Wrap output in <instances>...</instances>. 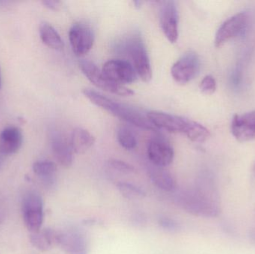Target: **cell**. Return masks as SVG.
Listing matches in <instances>:
<instances>
[{"instance_id":"obj_25","label":"cell","mask_w":255,"mask_h":254,"mask_svg":"<svg viewBox=\"0 0 255 254\" xmlns=\"http://www.w3.org/2000/svg\"><path fill=\"white\" fill-rule=\"evenodd\" d=\"M199 89L202 93L211 95L214 93L217 89V82L215 79L211 75L205 76L199 85Z\"/></svg>"},{"instance_id":"obj_17","label":"cell","mask_w":255,"mask_h":254,"mask_svg":"<svg viewBox=\"0 0 255 254\" xmlns=\"http://www.w3.org/2000/svg\"><path fill=\"white\" fill-rule=\"evenodd\" d=\"M148 175L152 183L159 189L166 192H173L176 182L173 176L162 167L152 165L148 168Z\"/></svg>"},{"instance_id":"obj_16","label":"cell","mask_w":255,"mask_h":254,"mask_svg":"<svg viewBox=\"0 0 255 254\" xmlns=\"http://www.w3.org/2000/svg\"><path fill=\"white\" fill-rule=\"evenodd\" d=\"M51 147L52 153L58 163L66 168L71 167L73 161V150L70 142L61 135V134H55L51 140Z\"/></svg>"},{"instance_id":"obj_13","label":"cell","mask_w":255,"mask_h":254,"mask_svg":"<svg viewBox=\"0 0 255 254\" xmlns=\"http://www.w3.org/2000/svg\"><path fill=\"white\" fill-rule=\"evenodd\" d=\"M146 116L154 128L170 133L184 134L189 121L176 115L156 110L148 112Z\"/></svg>"},{"instance_id":"obj_12","label":"cell","mask_w":255,"mask_h":254,"mask_svg":"<svg viewBox=\"0 0 255 254\" xmlns=\"http://www.w3.org/2000/svg\"><path fill=\"white\" fill-rule=\"evenodd\" d=\"M160 25L165 37L170 43H176L178 38V11L174 1L162 2L160 10Z\"/></svg>"},{"instance_id":"obj_24","label":"cell","mask_w":255,"mask_h":254,"mask_svg":"<svg viewBox=\"0 0 255 254\" xmlns=\"http://www.w3.org/2000/svg\"><path fill=\"white\" fill-rule=\"evenodd\" d=\"M118 188L123 196L127 199H141L145 196V192L140 187L132 183L120 182Z\"/></svg>"},{"instance_id":"obj_15","label":"cell","mask_w":255,"mask_h":254,"mask_svg":"<svg viewBox=\"0 0 255 254\" xmlns=\"http://www.w3.org/2000/svg\"><path fill=\"white\" fill-rule=\"evenodd\" d=\"M22 131L17 127L8 126L0 133V153L10 155L16 153L22 144Z\"/></svg>"},{"instance_id":"obj_29","label":"cell","mask_w":255,"mask_h":254,"mask_svg":"<svg viewBox=\"0 0 255 254\" xmlns=\"http://www.w3.org/2000/svg\"><path fill=\"white\" fill-rule=\"evenodd\" d=\"M4 216H5V213H4V208L0 204V224L4 221Z\"/></svg>"},{"instance_id":"obj_11","label":"cell","mask_w":255,"mask_h":254,"mask_svg":"<svg viewBox=\"0 0 255 254\" xmlns=\"http://www.w3.org/2000/svg\"><path fill=\"white\" fill-rule=\"evenodd\" d=\"M147 154L152 165L162 168L170 165L175 156L173 148L169 142L160 137L151 139L148 144Z\"/></svg>"},{"instance_id":"obj_23","label":"cell","mask_w":255,"mask_h":254,"mask_svg":"<svg viewBox=\"0 0 255 254\" xmlns=\"http://www.w3.org/2000/svg\"><path fill=\"white\" fill-rule=\"evenodd\" d=\"M117 138L118 143L126 150H133L137 144L136 137L130 128L121 126L117 131Z\"/></svg>"},{"instance_id":"obj_10","label":"cell","mask_w":255,"mask_h":254,"mask_svg":"<svg viewBox=\"0 0 255 254\" xmlns=\"http://www.w3.org/2000/svg\"><path fill=\"white\" fill-rule=\"evenodd\" d=\"M102 70L109 79L120 85L132 83L137 79L133 65L125 60H110L104 64Z\"/></svg>"},{"instance_id":"obj_4","label":"cell","mask_w":255,"mask_h":254,"mask_svg":"<svg viewBox=\"0 0 255 254\" xmlns=\"http://www.w3.org/2000/svg\"><path fill=\"white\" fill-rule=\"evenodd\" d=\"M126 49L133 61V67L137 76L144 82H149L152 77L149 57L143 40L134 35L128 40Z\"/></svg>"},{"instance_id":"obj_1","label":"cell","mask_w":255,"mask_h":254,"mask_svg":"<svg viewBox=\"0 0 255 254\" xmlns=\"http://www.w3.org/2000/svg\"><path fill=\"white\" fill-rule=\"evenodd\" d=\"M178 202L184 210L194 216L213 218L220 213L218 193L209 179L180 194Z\"/></svg>"},{"instance_id":"obj_31","label":"cell","mask_w":255,"mask_h":254,"mask_svg":"<svg viewBox=\"0 0 255 254\" xmlns=\"http://www.w3.org/2000/svg\"><path fill=\"white\" fill-rule=\"evenodd\" d=\"M0 85H1V81H0Z\"/></svg>"},{"instance_id":"obj_21","label":"cell","mask_w":255,"mask_h":254,"mask_svg":"<svg viewBox=\"0 0 255 254\" xmlns=\"http://www.w3.org/2000/svg\"><path fill=\"white\" fill-rule=\"evenodd\" d=\"M30 241L36 249L42 252H47L55 244V231L46 229L32 233Z\"/></svg>"},{"instance_id":"obj_22","label":"cell","mask_w":255,"mask_h":254,"mask_svg":"<svg viewBox=\"0 0 255 254\" xmlns=\"http://www.w3.org/2000/svg\"><path fill=\"white\" fill-rule=\"evenodd\" d=\"M184 134L195 143H204L211 137V133L206 127L190 119Z\"/></svg>"},{"instance_id":"obj_2","label":"cell","mask_w":255,"mask_h":254,"mask_svg":"<svg viewBox=\"0 0 255 254\" xmlns=\"http://www.w3.org/2000/svg\"><path fill=\"white\" fill-rule=\"evenodd\" d=\"M84 95L93 104L97 107H101L103 110L112 113L114 116L145 130H155L152 124L148 120L147 116L128 106L114 101L103 94L91 89H84L82 90Z\"/></svg>"},{"instance_id":"obj_20","label":"cell","mask_w":255,"mask_h":254,"mask_svg":"<svg viewBox=\"0 0 255 254\" xmlns=\"http://www.w3.org/2000/svg\"><path fill=\"white\" fill-rule=\"evenodd\" d=\"M40 36L42 41L48 47L55 50H62L64 41L58 31L47 22H43L40 26Z\"/></svg>"},{"instance_id":"obj_32","label":"cell","mask_w":255,"mask_h":254,"mask_svg":"<svg viewBox=\"0 0 255 254\" xmlns=\"http://www.w3.org/2000/svg\"></svg>"},{"instance_id":"obj_19","label":"cell","mask_w":255,"mask_h":254,"mask_svg":"<svg viewBox=\"0 0 255 254\" xmlns=\"http://www.w3.org/2000/svg\"><path fill=\"white\" fill-rule=\"evenodd\" d=\"M33 171L46 186H52L55 183L57 172L55 163L49 161H37L33 165Z\"/></svg>"},{"instance_id":"obj_6","label":"cell","mask_w":255,"mask_h":254,"mask_svg":"<svg viewBox=\"0 0 255 254\" xmlns=\"http://www.w3.org/2000/svg\"><path fill=\"white\" fill-rule=\"evenodd\" d=\"M200 70V60L197 54L188 52L172 65L171 75L180 85H185L193 80Z\"/></svg>"},{"instance_id":"obj_30","label":"cell","mask_w":255,"mask_h":254,"mask_svg":"<svg viewBox=\"0 0 255 254\" xmlns=\"http://www.w3.org/2000/svg\"><path fill=\"white\" fill-rule=\"evenodd\" d=\"M133 4H135V7H140L141 4H142V1H133Z\"/></svg>"},{"instance_id":"obj_14","label":"cell","mask_w":255,"mask_h":254,"mask_svg":"<svg viewBox=\"0 0 255 254\" xmlns=\"http://www.w3.org/2000/svg\"><path fill=\"white\" fill-rule=\"evenodd\" d=\"M231 129L234 137L240 142L255 139V110L241 115H235Z\"/></svg>"},{"instance_id":"obj_5","label":"cell","mask_w":255,"mask_h":254,"mask_svg":"<svg viewBox=\"0 0 255 254\" xmlns=\"http://www.w3.org/2000/svg\"><path fill=\"white\" fill-rule=\"evenodd\" d=\"M22 213L27 229L31 234L40 231L43 222V204L38 192L29 191L24 195Z\"/></svg>"},{"instance_id":"obj_7","label":"cell","mask_w":255,"mask_h":254,"mask_svg":"<svg viewBox=\"0 0 255 254\" xmlns=\"http://www.w3.org/2000/svg\"><path fill=\"white\" fill-rule=\"evenodd\" d=\"M55 244L67 254L88 253V243L85 234L74 228L55 232Z\"/></svg>"},{"instance_id":"obj_28","label":"cell","mask_w":255,"mask_h":254,"mask_svg":"<svg viewBox=\"0 0 255 254\" xmlns=\"http://www.w3.org/2000/svg\"><path fill=\"white\" fill-rule=\"evenodd\" d=\"M43 4L52 10H58L61 7V1L58 0H46L43 1Z\"/></svg>"},{"instance_id":"obj_9","label":"cell","mask_w":255,"mask_h":254,"mask_svg":"<svg viewBox=\"0 0 255 254\" xmlns=\"http://www.w3.org/2000/svg\"><path fill=\"white\" fill-rule=\"evenodd\" d=\"M249 19L248 13L241 12L225 21L216 34V46L220 47L231 39L244 34L248 27Z\"/></svg>"},{"instance_id":"obj_18","label":"cell","mask_w":255,"mask_h":254,"mask_svg":"<svg viewBox=\"0 0 255 254\" xmlns=\"http://www.w3.org/2000/svg\"><path fill=\"white\" fill-rule=\"evenodd\" d=\"M70 142L73 152L84 154L92 147L95 143V137L88 130L76 128L72 133Z\"/></svg>"},{"instance_id":"obj_27","label":"cell","mask_w":255,"mask_h":254,"mask_svg":"<svg viewBox=\"0 0 255 254\" xmlns=\"http://www.w3.org/2000/svg\"><path fill=\"white\" fill-rule=\"evenodd\" d=\"M159 225L163 229L169 231H176L180 229V225L176 221L169 217H162L159 219Z\"/></svg>"},{"instance_id":"obj_8","label":"cell","mask_w":255,"mask_h":254,"mask_svg":"<svg viewBox=\"0 0 255 254\" xmlns=\"http://www.w3.org/2000/svg\"><path fill=\"white\" fill-rule=\"evenodd\" d=\"M69 39L75 55L84 56L92 49L94 43V31L85 22H76L69 31Z\"/></svg>"},{"instance_id":"obj_3","label":"cell","mask_w":255,"mask_h":254,"mask_svg":"<svg viewBox=\"0 0 255 254\" xmlns=\"http://www.w3.org/2000/svg\"><path fill=\"white\" fill-rule=\"evenodd\" d=\"M79 68L82 70L83 74L97 87L103 89L106 92L123 95V96H130L134 94L131 89L124 85H120L109 79L103 73V70L99 69L92 61L82 60L79 61Z\"/></svg>"},{"instance_id":"obj_26","label":"cell","mask_w":255,"mask_h":254,"mask_svg":"<svg viewBox=\"0 0 255 254\" xmlns=\"http://www.w3.org/2000/svg\"><path fill=\"white\" fill-rule=\"evenodd\" d=\"M109 166L113 169L124 174H130V173L134 172L135 171L134 168L131 165L119 160H111L109 161Z\"/></svg>"}]
</instances>
